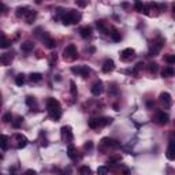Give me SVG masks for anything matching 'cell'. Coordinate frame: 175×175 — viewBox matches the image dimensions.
Instances as JSON below:
<instances>
[{
  "instance_id": "obj_39",
  "label": "cell",
  "mask_w": 175,
  "mask_h": 175,
  "mask_svg": "<svg viewBox=\"0 0 175 175\" xmlns=\"http://www.w3.org/2000/svg\"><path fill=\"white\" fill-rule=\"evenodd\" d=\"M164 60H166L168 64H174L175 63V55H167V56L164 58Z\"/></svg>"
},
{
  "instance_id": "obj_10",
  "label": "cell",
  "mask_w": 175,
  "mask_h": 175,
  "mask_svg": "<svg viewBox=\"0 0 175 175\" xmlns=\"http://www.w3.org/2000/svg\"><path fill=\"white\" fill-rule=\"evenodd\" d=\"M134 56H136V51H134L133 48H126V49H123L120 52V59L123 60V62H129V60H131Z\"/></svg>"
},
{
  "instance_id": "obj_26",
  "label": "cell",
  "mask_w": 175,
  "mask_h": 175,
  "mask_svg": "<svg viewBox=\"0 0 175 175\" xmlns=\"http://www.w3.org/2000/svg\"><path fill=\"white\" fill-rule=\"evenodd\" d=\"M119 161H120V156H119V155H114V156L108 157L107 164H108V167H110V166H112V164H118Z\"/></svg>"
},
{
  "instance_id": "obj_14",
  "label": "cell",
  "mask_w": 175,
  "mask_h": 175,
  "mask_svg": "<svg viewBox=\"0 0 175 175\" xmlns=\"http://www.w3.org/2000/svg\"><path fill=\"white\" fill-rule=\"evenodd\" d=\"M67 156L71 159V160H77V159H81V156H78L77 148L74 145H68L67 148Z\"/></svg>"
},
{
  "instance_id": "obj_37",
  "label": "cell",
  "mask_w": 175,
  "mask_h": 175,
  "mask_svg": "<svg viewBox=\"0 0 175 175\" xmlns=\"http://www.w3.org/2000/svg\"><path fill=\"white\" fill-rule=\"evenodd\" d=\"M108 167L107 166H101V167H98L97 168V174L98 175H107L108 174Z\"/></svg>"
},
{
  "instance_id": "obj_22",
  "label": "cell",
  "mask_w": 175,
  "mask_h": 175,
  "mask_svg": "<svg viewBox=\"0 0 175 175\" xmlns=\"http://www.w3.org/2000/svg\"><path fill=\"white\" fill-rule=\"evenodd\" d=\"M110 37H111V40H112V41H115V42H119V41H120V40H122L120 33H119L116 29H112V30H111Z\"/></svg>"
},
{
  "instance_id": "obj_9",
  "label": "cell",
  "mask_w": 175,
  "mask_h": 175,
  "mask_svg": "<svg viewBox=\"0 0 175 175\" xmlns=\"http://www.w3.org/2000/svg\"><path fill=\"white\" fill-rule=\"evenodd\" d=\"M41 40H42V42L45 44V47L47 48H49V49H54L55 47H56V42H55V40L52 39V37L48 34V33H45V32H42V34L41 36Z\"/></svg>"
},
{
  "instance_id": "obj_2",
  "label": "cell",
  "mask_w": 175,
  "mask_h": 175,
  "mask_svg": "<svg viewBox=\"0 0 175 175\" xmlns=\"http://www.w3.org/2000/svg\"><path fill=\"white\" fill-rule=\"evenodd\" d=\"M60 19H62V23L64 26H68L71 23H78L81 21V14L78 11H75V10H67V11H64L62 14Z\"/></svg>"
},
{
  "instance_id": "obj_21",
  "label": "cell",
  "mask_w": 175,
  "mask_h": 175,
  "mask_svg": "<svg viewBox=\"0 0 175 175\" xmlns=\"http://www.w3.org/2000/svg\"><path fill=\"white\" fill-rule=\"evenodd\" d=\"M12 54H4V55H0V62L3 63L4 66L10 64V63L12 62Z\"/></svg>"
},
{
  "instance_id": "obj_16",
  "label": "cell",
  "mask_w": 175,
  "mask_h": 175,
  "mask_svg": "<svg viewBox=\"0 0 175 175\" xmlns=\"http://www.w3.org/2000/svg\"><path fill=\"white\" fill-rule=\"evenodd\" d=\"M167 157H168V160H174L175 156H174V138H170V144H168V148H167Z\"/></svg>"
},
{
  "instance_id": "obj_20",
  "label": "cell",
  "mask_w": 175,
  "mask_h": 175,
  "mask_svg": "<svg viewBox=\"0 0 175 175\" xmlns=\"http://www.w3.org/2000/svg\"><path fill=\"white\" fill-rule=\"evenodd\" d=\"M172 75H174V68H172L171 66L164 67L163 70H161V77H163V78H171Z\"/></svg>"
},
{
  "instance_id": "obj_4",
  "label": "cell",
  "mask_w": 175,
  "mask_h": 175,
  "mask_svg": "<svg viewBox=\"0 0 175 175\" xmlns=\"http://www.w3.org/2000/svg\"><path fill=\"white\" fill-rule=\"evenodd\" d=\"M163 45H164V40L163 39H159V41H153V42H152V45H151V49H149L148 56H156V55L161 51Z\"/></svg>"
},
{
  "instance_id": "obj_13",
  "label": "cell",
  "mask_w": 175,
  "mask_h": 175,
  "mask_svg": "<svg viewBox=\"0 0 175 175\" xmlns=\"http://www.w3.org/2000/svg\"><path fill=\"white\" fill-rule=\"evenodd\" d=\"M160 101L164 104V107H171L172 105V98H171V95L170 93H167V92H163V93H160Z\"/></svg>"
},
{
  "instance_id": "obj_3",
  "label": "cell",
  "mask_w": 175,
  "mask_h": 175,
  "mask_svg": "<svg viewBox=\"0 0 175 175\" xmlns=\"http://www.w3.org/2000/svg\"><path fill=\"white\" fill-rule=\"evenodd\" d=\"M63 56H64L66 60H75L78 58V49L77 47H75L74 44H68L67 47L64 48V51H63Z\"/></svg>"
},
{
  "instance_id": "obj_35",
  "label": "cell",
  "mask_w": 175,
  "mask_h": 175,
  "mask_svg": "<svg viewBox=\"0 0 175 175\" xmlns=\"http://www.w3.org/2000/svg\"><path fill=\"white\" fill-rule=\"evenodd\" d=\"M11 123H12V126H14L15 129H18L19 126H21L22 123H23V118H22V116H18V118L15 119V120H12Z\"/></svg>"
},
{
  "instance_id": "obj_44",
  "label": "cell",
  "mask_w": 175,
  "mask_h": 175,
  "mask_svg": "<svg viewBox=\"0 0 175 175\" xmlns=\"http://www.w3.org/2000/svg\"><path fill=\"white\" fill-rule=\"evenodd\" d=\"M54 63H56V55H52L49 60V66H54Z\"/></svg>"
},
{
  "instance_id": "obj_6",
  "label": "cell",
  "mask_w": 175,
  "mask_h": 175,
  "mask_svg": "<svg viewBox=\"0 0 175 175\" xmlns=\"http://www.w3.org/2000/svg\"><path fill=\"white\" fill-rule=\"evenodd\" d=\"M60 133H62V138L64 142H73L74 134H73V130L70 126H63V127L60 129Z\"/></svg>"
},
{
  "instance_id": "obj_1",
  "label": "cell",
  "mask_w": 175,
  "mask_h": 175,
  "mask_svg": "<svg viewBox=\"0 0 175 175\" xmlns=\"http://www.w3.org/2000/svg\"><path fill=\"white\" fill-rule=\"evenodd\" d=\"M47 110L48 114L52 119L55 120H59L62 118V107H60V103L54 97H48L47 98Z\"/></svg>"
},
{
  "instance_id": "obj_43",
  "label": "cell",
  "mask_w": 175,
  "mask_h": 175,
  "mask_svg": "<svg viewBox=\"0 0 175 175\" xmlns=\"http://www.w3.org/2000/svg\"><path fill=\"white\" fill-rule=\"evenodd\" d=\"M23 175H37V172L34 171V170H26Z\"/></svg>"
},
{
  "instance_id": "obj_11",
  "label": "cell",
  "mask_w": 175,
  "mask_h": 175,
  "mask_svg": "<svg viewBox=\"0 0 175 175\" xmlns=\"http://www.w3.org/2000/svg\"><path fill=\"white\" fill-rule=\"evenodd\" d=\"M103 88H104L103 82H101V81L98 80V81H96V82L92 85V88H90V92H92L93 96L98 97V96H100L101 93H103Z\"/></svg>"
},
{
  "instance_id": "obj_23",
  "label": "cell",
  "mask_w": 175,
  "mask_h": 175,
  "mask_svg": "<svg viewBox=\"0 0 175 175\" xmlns=\"http://www.w3.org/2000/svg\"><path fill=\"white\" fill-rule=\"evenodd\" d=\"M29 11H30V10L27 8V7H18V8H17V12H15V15H17L18 18H22V17H26Z\"/></svg>"
},
{
  "instance_id": "obj_45",
  "label": "cell",
  "mask_w": 175,
  "mask_h": 175,
  "mask_svg": "<svg viewBox=\"0 0 175 175\" xmlns=\"http://www.w3.org/2000/svg\"><path fill=\"white\" fill-rule=\"evenodd\" d=\"M75 4H77V6H80V7H85L88 3H86V2H75Z\"/></svg>"
},
{
  "instance_id": "obj_15",
  "label": "cell",
  "mask_w": 175,
  "mask_h": 175,
  "mask_svg": "<svg viewBox=\"0 0 175 175\" xmlns=\"http://www.w3.org/2000/svg\"><path fill=\"white\" fill-rule=\"evenodd\" d=\"M92 33H93V30L90 26H83V27H81V30H80V34L82 39H90V37H92Z\"/></svg>"
},
{
  "instance_id": "obj_5",
  "label": "cell",
  "mask_w": 175,
  "mask_h": 175,
  "mask_svg": "<svg viewBox=\"0 0 175 175\" xmlns=\"http://www.w3.org/2000/svg\"><path fill=\"white\" fill-rule=\"evenodd\" d=\"M71 73L82 78H88L90 74V68L88 66H78V67H71Z\"/></svg>"
},
{
  "instance_id": "obj_49",
  "label": "cell",
  "mask_w": 175,
  "mask_h": 175,
  "mask_svg": "<svg viewBox=\"0 0 175 175\" xmlns=\"http://www.w3.org/2000/svg\"><path fill=\"white\" fill-rule=\"evenodd\" d=\"M0 175H2V174H0Z\"/></svg>"
},
{
  "instance_id": "obj_40",
  "label": "cell",
  "mask_w": 175,
  "mask_h": 175,
  "mask_svg": "<svg viewBox=\"0 0 175 175\" xmlns=\"http://www.w3.org/2000/svg\"><path fill=\"white\" fill-rule=\"evenodd\" d=\"M83 149H85V151H92L93 149V141H86L85 144H83Z\"/></svg>"
},
{
  "instance_id": "obj_47",
  "label": "cell",
  "mask_w": 175,
  "mask_h": 175,
  "mask_svg": "<svg viewBox=\"0 0 175 175\" xmlns=\"http://www.w3.org/2000/svg\"><path fill=\"white\" fill-rule=\"evenodd\" d=\"M0 10H4V11H6V10H7V8H6V6H4L3 3H0Z\"/></svg>"
},
{
  "instance_id": "obj_36",
  "label": "cell",
  "mask_w": 175,
  "mask_h": 175,
  "mask_svg": "<svg viewBox=\"0 0 175 175\" xmlns=\"http://www.w3.org/2000/svg\"><path fill=\"white\" fill-rule=\"evenodd\" d=\"M88 126H89L90 129H98V126H97V118H90L89 122H88Z\"/></svg>"
},
{
  "instance_id": "obj_7",
  "label": "cell",
  "mask_w": 175,
  "mask_h": 175,
  "mask_svg": "<svg viewBox=\"0 0 175 175\" xmlns=\"http://www.w3.org/2000/svg\"><path fill=\"white\" fill-rule=\"evenodd\" d=\"M155 120H156L157 125L164 126L170 122V115L167 112H164V111H157L156 116H155Z\"/></svg>"
},
{
  "instance_id": "obj_38",
  "label": "cell",
  "mask_w": 175,
  "mask_h": 175,
  "mask_svg": "<svg viewBox=\"0 0 175 175\" xmlns=\"http://www.w3.org/2000/svg\"><path fill=\"white\" fill-rule=\"evenodd\" d=\"M3 122H4V123H11V122H12V115H11V112L4 114V115H3Z\"/></svg>"
},
{
  "instance_id": "obj_28",
  "label": "cell",
  "mask_w": 175,
  "mask_h": 175,
  "mask_svg": "<svg viewBox=\"0 0 175 175\" xmlns=\"http://www.w3.org/2000/svg\"><path fill=\"white\" fill-rule=\"evenodd\" d=\"M148 71L151 73V74H156L157 71H159V64H157L156 62H152L148 64Z\"/></svg>"
},
{
  "instance_id": "obj_46",
  "label": "cell",
  "mask_w": 175,
  "mask_h": 175,
  "mask_svg": "<svg viewBox=\"0 0 175 175\" xmlns=\"http://www.w3.org/2000/svg\"><path fill=\"white\" fill-rule=\"evenodd\" d=\"M122 171H123V174H125V175H129V174H130L129 168H126V167H122Z\"/></svg>"
},
{
  "instance_id": "obj_41",
  "label": "cell",
  "mask_w": 175,
  "mask_h": 175,
  "mask_svg": "<svg viewBox=\"0 0 175 175\" xmlns=\"http://www.w3.org/2000/svg\"><path fill=\"white\" fill-rule=\"evenodd\" d=\"M142 67H144V63H142V62H138V63L136 64V67L133 68V74H137V73H138Z\"/></svg>"
},
{
  "instance_id": "obj_17",
  "label": "cell",
  "mask_w": 175,
  "mask_h": 175,
  "mask_svg": "<svg viewBox=\"0 0 175 175\" xmlns=\"http://www.w3.org/2000/svg\"><path fill=\"white\" fill-rule=\"evenodd\" d=\"M15 138L18 139V146H17L18 149H22L27 145V138L25 136H22V134H15Z\"/></svg>"
},
{
  "instance_id": "obj_31",
  "label": "cell",
  "mask_w": 175,
  "mask_h": 175,
  "mask_svg": "<svg viewBox=\"0 0 175 175\" xmlns=\"http://www.w3.org/2000/svg\"><path fill=\"white\" fill-rule=\"evenodd\" d=\"M70 92H71V96L74 98L78 96V89H77V85H75L74 81H71V82H70Z\"/></svg>"
},
{
  "instance_id": "obj_42",
  "label": "cell",
  "mask_w": 175,
  "mask_h": 175,
  "mask_svg": "<svg viewBox=\"0 0 175 175\" xmlns=\"http://www.w3.org/2000/svg\"><path fill=\"white\" fill-rule=\"evenodd\" d=\"M118 92H119V90L116 89V85H115V83H112V85H111V90H110V93H112V95H118Z\"/></svg>"
},
{
  "instance_id": "obj_12",
  "label": "cell",
  "mask_w": 175,
  "mask_h": 175,
  "mask_svg": "<svg viewBox=\"0 0 175 175\" xmlns=\"http://www.w3.org/2000/svg\"><path fill=\"white\" fill-rule=\"evenodd\" d=\"M114 70H115V63H114V60L112 59H107L105 62H104V64H103V73L110 74V73H112Z\"/></svg>"
},
{
  "instance_id": "obj_34",
  "label": "cell",
  "mask_w": 175,
  "mask_h": 175,
  "mask_svg": "<svg viewBox=\"0 0 175 175\" xmlns=\"http://www.w3.org/2000/svg\"><path fill=\"white\" fill-rule=\"evenodd\" d=\"M15 83L18 86H22L25 83V75L23 74H19V75H17L15 77Z\"/></svg>"
},
{
  "instance_id": "obj_25",
  "label": "cell",
  "mask_w": 175,
  "mask_h": 175,
  "mask_svg": "<svg viewBox=\"0 0 175 175\" xmlns=\"http://www.w3.org/2000/svg\"><path fill=\"white\" fill-rule=\"evenodd\" d=\"M0 148L2 149H7L8 148V137L0 134Z\"/></svg>"
},
{
  "instance_id": "obj_24",
  "label": "cell",
  "mask_w": 175,
  "mask_h": 175,
  "mask_svg": "<svg viewBox=\"0 0 175 175\" xmlns=\"http://www.w3.org/2000/svg\"><path fill=\"white\" fill-rule=\"evenodd\" d=\"M36 18H37V11H29L26 15V23L32 25L33 22L36 21Z\"/></svg>"
},
{
  "instance_id": "obj_27",
  "label": "cell",
  "mask_w": 175,
  "mask_h": 175,
  "mask_svg": "<svg viewBox=\"0 0 175 175\" xmlns=\"http://www.w3.org/2000/svg\"><path fill=\"white\" fill-rule=\"evenodd\" d=\"M26 104L30 108H37V100L33 96H26Z\"/></svg>"
},
{
  "instance_id": "obj_29",
  "label": "cell",
  "mask_w": 175,
  "mask_h": 175,
  "mask_svg": "<svg viewBox=\"0 0 175 175\" xmlns=\"http://www.w3.org/2000/svg\"><path fill=\"white\" fill-rule=\"evenodd\" d=\"M29 80L32 81V82H40V81L42 80V75L40 74V73H32V74L29 75Z\"/></svg>"
},
{
  "instance_id": "obj_18",
  "label": "cell",
  "mask_w": 175,
  "mask_h": 175,
  "mask_svg": "<svg viewBox=\"0 0 175 175\" xmlns=\"http://www.w3.org/2000/svg\"><path fill=\"white\" fill-rule=\"evenodd\" d=\"M11 45V41L6 37L3 32H0V48H8Z\"/></svg>"
},
{
  "instance_id": "obj_30",
  "label": "cell",
  "mask_w": 175,
  "mask_h": 175,
  "mask_svg": "<svg viewBox=\"0 0 175 175\" xmlns=\"http://www.w3.org/2000/svg\"><path fill=\"white\" fill-rule=\"evenodd\" d=\"M134 8H136L137 12H146L145 4L141 3V2H136V3H134Z\"/></svg>"
},
{
  "instance_id": "obj_19",
  "label": "cell",
  "mask_w": 175,
  "mask_h": 175,
  "mask_svg": "<svg viewBox=\"0 0 175 175\" xmlns=\"http://www.w3.org/2000/svg\"><path fill=\"white\" fill-rule=\"evenodd\" d=\"M33 48H34V44H33L32 41H26V42H23V44H21V49H22V52H26V54L32 52Z\"/></svg>"
},
{
  "instance_id": "obj_32",
  "label": "cell",
  "mask_w": 175,
  "mask_h": 175,
  "mask_svg": "<svg viewBox=\"0 0 175 175\" xmlns=\"http://www.w3.org/2000/svg\"><path fill=\"white\" fill-rule=\"evenodd\" d=\"M80 175H92V170L88 166H81L80 167Z\"/></svg>"
},
{
  "instance_id": "obj_48",
  "label": "cell",
  "mask_w": 175,
  "mask_h": 175,
  "mask_svg": "<svg viewBox=\"0 0 175 175\" xmlns=\"http://www.w3.org/2000/svg\"><path fill=\"white\" fill-rule=\"evenodd\" d=\"M0 107H2V93H0Z\"/></svg>"
},
{
  "instance_id": "obj_33",
  "label": "cell",
  "mask_w": 175,
  "mask_h": 175,
  "mask_svg": "<svg viewBox=\"0 0 175 175\" xmlns=\"http://www.w3.org/2000/svg\"><path fill=\"white\" fill-rule=\"evenodd\" d=\"M96 27H97L100 32H103V33L107 32V27H105V22H104V21H97V22H96Z\"/></svg>"
},
{
  "instance_id": "obj_8",
  "label": "cell",
  "mask_w": 175,
  "mask_h": 175,
  "mask_svg": "<svg viewBox=\"0 0 175 175\" xmlns=\"http://www.w3.org/2000/svg\"><path fill=\"white\" fill-rule=\"evenodd\" d=\"M119 146H120V142L118 139L108 138V137H104L101 139V148H119Z\"/></svg>"
}]
</instances>
